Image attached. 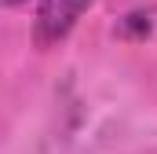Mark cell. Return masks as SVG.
Listing matches in <instances>:
<instances>
[{
  "label": "cell",
  "instance_id": "cell-2",
  "mask_svg": "<svg viewBox=\"0 0 157 154\" xmlns=\"http://www.w3.org/2000/svg\"><path fill=\"white\" fill-rule=\"evenodd\" d=\"M4 4H7V7H15V4H22V0H4Z\"/></svg>",
  "mask_w": 157,
  "mask_h": 154
},
{
  "label": "cell",
  "instance_id": "cell-1",
  "mask_svg": "<svg viewBox=\"0 0 157 154\" xmlns=\"http://www.w3.org/2000/svg\"><path fill=\"white\" fill-rule=\"evenodd\" d=\"M91 4L95 0H40L37 15H33V40H37V48L62 44Z\"/></svg>",
  "mask_w": 157,
  "mask_h": 154
}]
</instances>
